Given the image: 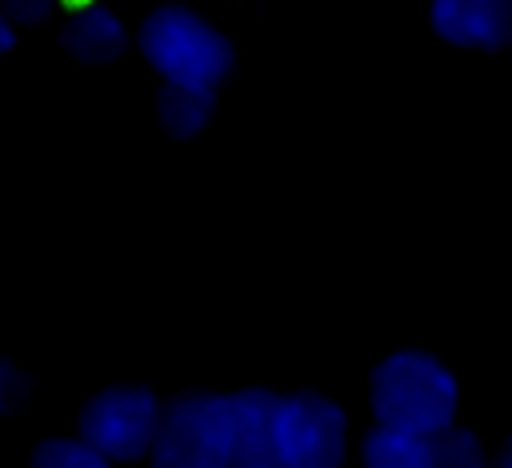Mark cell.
Returning <instances> with one entry per match:
<instances>
[{"label":"cell","mask_w":512,"mask_h":468,"mask_svg":"<svg viewBox=\"0 0 512 468\" xmlns=\"http://www.w3.org/2000/svg\"><path fill=\"white\" fill-rule=\"evenodd\" d=\"M368 408L372 420L436 436L460 420V380L436 352L396 348L372 368Z\"/></svg>","instance_id":"obj_1"},{"label":"cell","mask_w":512,"mask_h":468,"mask_svg":"<svg viewBox=\"0 0 512 468\" xmlns=\"http://www.w3.org/2000/svg\"><path fill=\"white\" fill-rule=\"evenodd\" d=\"M140 52L168 84H192V88L224 84L236 64L228 36L212 28L200 12L180 4H164L144 20Z\"/></svg>","instance_id":"obj_2"},{"label":"cell","mask_w":512,"mask_h":468,"mask_svg":"<svg viewBox=\"0 0 512 468\" xmlns=\"http://www.w3.org/2000/svg\"><path fill=\"white\" fill-rule=\"evenodd\" d=\"M236 404L232 396H180L164 408L152 460L160 468H224L236 464Z\"/></svg>","instance_id":"obj_3"},{"label":"cell","mask_w":512,"mask_h":468,"mask_svg":"<svg viewBox=\"0 0 512 468\" xmlns=\"http://www.w3.org/2000/svg\"><path fill=\"white\" fill-rule=\"evenodd\" d=\"M272 452L280 468H336L348 452V416L332 396L292 392L276 400Z\"/></svg>","instance_id":"obj_4"},{"label":"cell","mask_w":512,"mask_h":468,"mask_svg":"<svg viewBox=\"0 0 512 468\" xmlns=\"http://www.w3.org/2000/svg\"><path fill=\"white\" fill-rule=\"evenodd\" d=\"M160 400L148 388L116 384L96 392L80 412V436L108 460H140L152 452L160 432Z\"/></svg>","instance_id":"obj_5"},{"label":"cell","mask_w":512,"mask_h":468,"mask_svg":"<svg viewBox=\"0 0 512 468\" xmlns=\"http://www.w3.org/2000/svg\"><path fill=\"white\" fill-rule=\"evenodd\" d=\"M432 32L464 52L512 48V0H428Z\"/></svg>","instance_id":"obj_6"},{"label":"cell","mask_w":512,"mask_h":468,"mask_svg":"<svg viewBox=\"0 0 512 468\" xmlns=\"http://www.w3.org/2000/svg\"><path fill=\"white\" fill-rule=\"evenodd\" d=\"M60 44H64V52H72L84 64H112L128 48V32L112 8L80 4V8H72L68 24H64Z\"/></svg>","instance_id":"obj_7"},{"label":"cell","mask_w":512,"mask_h":468,"mask_svg":"<svg viewBox=\"0 0 512 468\" xmlns=\"http://www.w3.org/2000/svg\"><path fill=\"white\" fill-rule=\"evenodd\" d=\"M276 400L272 392L264 388H244V392H232V404H236V464L244 468H268L276 464V452H272V420H276Z\"/></svg>","instance_id":"obj_8"},{"label":"cell","mask_w":512,"mask_h":468,"mask_svg":"<svg viewBox=\"0 0 512 468\" xmlns=\"http://www.w3.org/2000/svg\"><path fill=\"white\" fill-rule=\"evenodd\" d=\"M360 460L368 468H436V448L428 432L372 420V428L360 436Z\"/></svg>","instance_id":"obj_9"},{"label":"cell","mask_w":512,"mask_h":468,"mask_svg":"<svg viewBox=\"0 0 512 468\" xmlns=\"http://www.w3.org/2000/svg\"><path fill=\"white\" fill-rule=\"evenodd\" d=\"M212 92L216 88H192V84H168L164 80V88L156 96L160 124L172 136H196L212 116Z\"/></svg>","instance_id":"obj_10"},{"label":"cell","mask_w":512,"mask_h":468,"mask_svg":"<svg viewBox=\"0 0 512 468\" xmlns=\"http://www.w3.org/2000/svg\"><path fill=\"white\" fill-rule=\"evenodd\" d=\"M432 448H436V468H480L492 460V448L484 444V436L460 420L436 432Z\"/></svg>","instance_id":"obj_11"},{"label":"cell","mask_w":512,"mask_h":468,"mask_svg":"<svg viewBox=\"0 0 512 468\" xmlns=\"http://www.w3.org/2000/svg\"><path fill=\"white\" fill-rule=\"evenodd\" d=\"M36 468H104L108 456L84 436H52L32 452Z\"/></svg>","instance_id":"obj_12"},{"label":"cell","mask_w":512,"mask_h":468,"mask_svg":"<svg viewBox=\"0 0 512 468\" xmlns=\"http://www.w3.org/2000/svg\"><path fill=\"white\" fill-rule=\"evenodd\" d=\"M24 396H28V376L0 356V412H16Z\"/></svg>","instance_id":"obj_13"},{"label":"cell","mask_w":512,"mask_h":468,"mask_svg":"<svg viewBox=\"0 0 512 468\" xmlns=\"http://www.w3.org/2000/svg\"><path fill=\"white\" fill-rule=\"evenodd\" d=\"M56 0H4V16L12 24H44L52 16Z\"/></svg>","instance_id":"obj_14"},{"label":"cell","mask_w":512,"mask_h":468,"mask_svg":"<svg viewBox=\"0 0 512 468\" xmlns=\"http://www.w3.org/2000/svg\"><path fill=\"white\" fill-rule=\"evenodd\" d=\"M492 460H496L500 468H512V436H504L500 448H492Z\"/></svg>","instance_id":"obj_15"},{"label":"cell","mask_w":512,"mask_h":468,"mask_svg":"<svg viewBox=\"0 0 512 468\" xmlns=\"http://www.w3.org/2000/svg\"><path fill=\"white\" fill-rule=\"evenodd\" d=\"M12 44H16V28H12V20H8V16H0V56H4Z\"/></svg>","instance_id":"obj_16"},{"label":"cell","mask_w":512,"mask_h":468,"mask_svg":"<svg viewBox=\"0 0 512 468\" xmlns=\"http://www.w3.org/2000/svg\"><path fill=\"white\" fill-rule=\"evenodd\" d=\"M508 52H512V48H508Z\"/></svg>","instance_id":"obj_17"}]
</instances>
